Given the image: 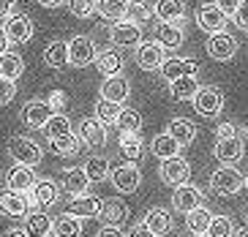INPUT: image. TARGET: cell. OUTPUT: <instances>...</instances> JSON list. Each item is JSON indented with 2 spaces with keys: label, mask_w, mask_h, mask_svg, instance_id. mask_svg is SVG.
I'll return each instance as SVG.
<instances>
[{
  "label": "cell",
  "mask_w": 248,
  "mask_h": 237,
  "mask_svg": "<svg viewBox=\"0 0 248 237\" xmlns=\"http://www.w3.org/2000/svg\"><path fill=\"white\" fill-rule=\"evenodd\" d=\"M79 150H82V142H79V137H77V134L52 139V153H58V156H63V158H74Z\"/></svg>",
  "instance_id": "41"
},
{
  "label": "cell",
  "mask_w": 248,
  "mask_h": 237,
  "mask_svg": "<svg viewBox=\"0 0 248 237\" xmlns=\"http://www.w3.org/2000/svg\"><path fill=\"white\" fill-rule=\"evenodd\" d=\"M153 14L158 16V22L183 25V22H186V3H183V0H155Z\"/></svg>",
  "instance_id": "22"
},
{
  "label": "cell",
  "mask_w": 248,
  "mask_h": 237,
  "mask_svg": "<svg viewBox=\"0 0 248 237\" xmlns=\"http://www.w3.org/2000/svg\"><path fill=\"white\" fill-rule=\"evenodd\" d=\"M14 98H16V82H11V79H6V77H0V107L11 104Z\"/></svg>",
  "instance_id": "46"
},
{
  "label": "cell",
  "mask_w": 248,
  "mask_h": 237,
  "mask_svg": "<svg viewBox=\"0 0 248 237\" xmlns=\"http://www.w3.org/2000/svg\"><path fill=\"white\" fill-rule=\"evenodd\" d=\"M52 235L55 237H82V218L74 216L71 210L68 213H60L52 221Z\"/></svg>",
  "instance_id": "25"
},
{
  "label": "cell",
  "mask_w": 248,
  "mask_h": 237,
  "mask_svg": "<svg viewBox=\"0 0 248 237\" xmlns=\"http://www.w3.org/2000/svg\"><path fill=\"white\" fill-rule=\"evenodd\" d=\"M109 180H112V186H115L117 194H134V191L142 186V172H139L137 164L128 161V164L115 166L112 174H109Z\"/></svg>",
  "instance_id": "10"
},
{
  "label": "cell",
  "mask_w": 248,
  "mask_h": 237,
  "mask_svg": "<svg viewBox=\"0 0 248 237\" xmlns=\"http://www.w3.org/2000/svg\"><path fill=\"white\" fill-rule=\"evenodd\" d=\"M52 221L55 218H49L46 213H28L22 221V229L28 232V237H49L52 235Z\"/></svg>",
  "instance_id": "27"
},
{
  "label": "cell",
  "mask_w": 248,
  "mask_h": 237,
  "mask_svg": "<svg viewBox=\"0 0 248 237\" xmlns=\"http://www.w3.org/2000/svg\"><path fill=\"white\" fill-rule=\"evenodd\" d=\"M104 207V199L101 196H93V194H85V196H77L71 199V213L79 218H98Z\"/></svg>",
  "instance_id": "30"
},
{
  "label": "cell",
  "mask_w": 248,
  "mask_h": 237,
  "mask_svg": "<svg viewBox=\"0 0 248 237\" xmlns=\"http://www.w3.org/2000/svg\"><path fill=\"white\" fill-rule=\"evenodd\" d=\"M145 223H147V229H153L155 235H169V232L175 229V221H172V216H169L164 207H153V210H147V216H145Z\"/></svg>",
  "instance_id": "33"
},
{
  "label": "cell",
  "mask_w": 248,
  "mask_h": 237,
  "mask_svg": "<svg viewBox=\"0 0 248 237\" xmlns=\"http://www.w3.org/2000/svg\"><path fill=\"white\" fill-rule=\"evenodd\" d=\"M14 6H16V0H0V19H8Z\"/></svg>",
  "instance_id": "53"
},
{
  "label": "cell",
  "mask_w": 248,
  "mask_h": 237,
  "mask_svg": "<svg viewBox=\"0 0 248 237\" xmlns=\"http://www.w3.org/2000/svg\"><path fill=\"white\" fill-rule=\"evenodd\" d=\"M167 134L172 139H177L180 144H191L197 139V126L188 120V117H172L167 123Z\"/></svg>",
  "instance_id": "29"
},
{
  "label": "cell",
  "mask_w": 248,
  "mask_h": 237,
  "mask_svg": "<svg viewBox=\"0 0 248 237\" xmlns=\"http://www.w3.org/2000/svg\"><path fill=\"white\" fill-rule=\"evenodd\" d=\"M36 3H41L44 8H60L66 0H36Z\"/></svg>",
  "instance_id": "55"
},
{
  "label": "cell",
  "mask_w": 248,
  "mask_h": 237,
  "mask_svg": "<svg viewBox=\"0 0 248 237\" xmlns=\"http://www.w3.org/2000/svg\"><path fill=\"white\" fill-rule=\"evenodd\" d=\"M82 169H85V174H88L90 183H104V180L112 174L109 161H107V158H101V156H90L88 161L82 164Z\"/></svg>",
  "instance_id": "37"
},
{
  "label": "cell",
  "mask_w": 248,
  "mask_h": 237,
  "mask_svg": "<svg viewBox=\"0 0 248 237\" xmlns=\"http://www.w3.org/2000/svg\"><path fill=\"white\" fill-rule=\"evenodd\" d=\"M68 8H71L74 16L90 19L93 14H98V0H68Z\"/></svg>",
  "instance_id": "45"
},
{
  "label": "cell",
  "mask_w": 248,
  "mask_h": 237,
  "mask_svg": "<svg viewBox=\"0 0 248 237\" xmlns=\"http://www.w3.org/2000/svg\"><path fill=\"white\" fill-rule=\"evenodd\" d=\"M44 63L49 68H63L68 65V41H52L44 49Z\"/></svg>",
  "instance_id": "38"
},
{
  "label": "cell",
  "mask_w": 248,
  "mask_h": 237,
  "mask_svg": "<svg viewBox=\"0 0 248 237\" xmlns=\"http://www.w3.org/2000/svg\"><path fill=\"white\" fill-rule=\"evenodd\" d=\"M216 3H218V8L224 11L226 16H232L234 11L240 8V3H243V0H216Z\"/></svg>",
  "instance_id": "51"
},
{
  "label": "cell",
  "mask_w": 248,
  "mask_h": 237,
  "mask_svg": "<svg viewBox=\"0 0 248 237\" xmlns=\"http://www.w3.org/2000/svg\"><path fill=\"white\" fill-rule=\"evenodd\" d=\"M134 60L142 71H161V65L167 60V49L158 41H142L134 49Z\"/></svg>",
  "instance_id": "7"
},
{
  "label": "cell",
  "mask_w": 248,
  "mask_h": 237,
  "mask_svg": "<svg viewBox=\"0 0 248 237\" xmlns=\"http://www.w3.org/2000/svg\"><path fill=\"white\" fill-rule=\"evenodd\" d=\"M213 221V213L207 207H194L191 213H186V226L191 229V235H207Z\"/></svg>",
  "instance_id": "36"
},
{
  "label": "cell",
  "mask_w": 248,
  "mask_h": 237,
  "mask_svg": "<svg viewBox=\"0 0 248 237\" xmlns=\"http://www.w3.org/2000/svg\"><path fill=\"white\" fill-rule=\"evenodd\" d=\"M120 153L125 156V161H139L145 153V142L139 134H120Z\"/></svg>",
  "instance_id": "40"
},
{
  "label": "cell",
  "mask_w": 248,
  "mask_h": 237,
  "mask_svg": "<svg viewBox=\"0 0 248 237\" xmlns=\"http://www.w3.org/2000/svg\"><path fill=\"white\" fill-rule=\"evenodd\" d=\"M234 237H248V223L243 226V229H237V232H234Z\"/></svg>",
  "instance_id": "57"
},
{
  "label": "cell",
  "mask_w": 248,
  "mask_h": 237,
  "mask_svg": "<svg viewBox=\"0 0 248 237\" xmlns=\"http://www.w3.org/2000/svg\"><path fill=\"white\" fill-rule=\"evenodd\" d=\"M204 202V194L199 191L194 183H183V186L175 188V194H172V207L177 210V213H191L194 207H202Z\"/></svg>",
  "instance_id": "14"
},
{
  "label": "cell",
  "mask_w": 248,
  "mask_h": 237,
  "mask_svg": "<svg viewBox=\"0 0 248 237\" xmlns=\"http://www.w3.org/2000/svg\"><path fill=\"white\" fill-rule=\"evenodd\" d=\"M60 186H63V191H66L71 199H77V196L88 194L90 180H88V174H85L82 166H68V169L60 172Z\"/></svg>",
  "instance_id": "15"
},
{
  "label": "cell",
  "mask_w": 248,
  "mask_h": 237,
  "mask_svg": "<svg viewBox=\"0 0 248 237\" xmlns=\"http://www.w3.org/2000/svg\"><path fill=\"white\" fill-rule=\"evenodd\" d=\"M128 216H131V210L123 199H104L98 221H101V226H123L128 221Z\"/></svg>",
  "instance_id": "19"
},
{
  "label": "cell",
  "mask_w": 248,
  "mask_h": 237,
  "mask_svg": "<svg viewBox=\"0 0 248 237\" xmlns=\"http://www.w3.org/2000/svg\"><path fill=\"white\" fill-rule=\"evenodd\" d=\"M232 19H234V25H237L240 30H248V0L240 3V8L232 14Z\"/></svg>",
  "instance_id": "49"
},
{
  "label": "cell",
  "mask_w": 248,
  "mask_h": 237,
  "mask_svg": "<svg viewBox=\"0 0 248 237\" xmlns=\"http://www.w3.org/2000/svg\"><path fill=\"white\" fill-rule=\"evenodd\" d=\"M243 134H246V139H248V126H246V131H243Z\"/></svg>",
  "instance_id": "58"
},
{
  "label": "cell",
  "mask_w": 248,
  "mask_h": 237,
  "mask_svg": "<svg viewBox=\"0 0 248 237\" xmlns=\"http://www.w3.org/2000/svg\"><path fill=\"white\" fill-rule=\"evenodd\" d=\"M155 41H158L164 49H180L183 41H186L183 25H175V22H158V28H155Z\"/></svg>",
  "instance_id": "23"
},
{
  "label": "cell",
  "mask_w": 248,
  "mask_h": 237,
  "mask_svg": "<svg viewBox=\"0 0 248 237\" xmlns=\"http://www.w3.org/2000/svg\"><path fill=\"white\" fill-rule=\"evenodd\" d=\"M226 22H229V16L218 8V3H202V6L197 8V25L204 33H210V36L226 30Z\"/></svg>",
  "instance_id": "12"
},
{
  "label": "cell",
  "mask_w": 248,
  "mask_h": 237,
  "mask_svg": "<svg viewBox=\"0 0 248 237\" xmlns=\"http://www.w3.org/2000/svg\"><path fill=\"white\" fill-rule=\"evenodd\" d=\"M153 14V6L147 3V0H131V6H128V11H125V19L134 22V25H145Z\"/></svg>",
  "instance_id": "43"
},
{
  "label": "cell",
  "mask_w": 248,
  "mask_h": 237,
  "mask_svg": "<svg viewBox=\"0 0 248 237\" xmlns=\"http://www.w3.org/2000/svg\"><path fill=\"white\" fill-rule=\"evenodd\" d=\"M131 6V0H98V16L107 22L125 19V11Z\"/></svg>",
  "instance_id": "35"
},
{
  "label": "cell",
  "mask_w": 248,
  "mask_h": 237,
  "mask_svg": "<svg viewBox=\"0 0 248 237\" xmlns=\"http://www.w3.org/2000/svg\"><path fill=\"white\" fill-rule=\"evenodd\" d=\"M3 30H6L8 41L14 44V47H19V44H28L30 38H33V19L25 14H11L8 19H3Z\"/></svg>",
  "instance_id": "13"
},
{
  "label": "cell",
  "mask_w": 248,
  "mask_h": 237,
  "mask_svg": "<svg viewBox=\"0 0 248 237\" xmlns=\"http://www.w3.org/2000/svg\"><path fill=\"white\" fill-rule=\"evenodd\" d=\"M197 71H199V65H197V60H191V58H167L164 65H161V77L167 82L180 79V77H197Z\"/></svg>",
  "instance_id": "20"
},
{
  "label": "cell",
  "mask_w": 248,
  "mask_h": 237,
  "mask_svg": "<svg viewBox=\"0 0 248 237\" xmlns=\"http://www.w3.org/2000/svg\"><path fill=\"white\" fill-rule=\"evenodd\" d=\"M199 87L202 85L197 82V77H180V79H172L169 82V95L175 101H191L197 95Z\"/></svg>",
  "instance_id": "32"
},
{
  "label": "cell",
  "mask_w": 248,
  "mask_h": 237,
  "mask_svg": "<svg viewBox=\"0 0 248 237\" xmlns=\"http://www.w3.org/2000/svg\"><path fill=\"white\" fill-rule=\"evenodd\" d=\"M128 237H158V235H155L153 229H147V223H145V221H139L137 226L128 232Z\"/></svg>",
  "instance_id": "50"
},
{
  "label": "cell",
  "mask_w": 248,
  "mask_h": 237,
  "mask_svg": "<svg viewBox=\"0 0 248 237\" xmlns=\"http://www.w3.org/2000/svg\"><path fill=\"white\" fill-rule=\"evenodd\" d=\"M180 150H183V144L177 142V139L169 137L167 131H164V134H158V137L150 139V153H153L155 158H161V161H167V158L180 156Z\"/></svg>",
  "instance_id": "28"
},
{
  "label": "cell",
  "mask_w": 248,
  "mask_h": 237,
  "mask_svg": "<svg viewBox=\"0 0 248 237\" xmlns=\"http://www.w3.org/2000/svg\"><path fill=\"white\" fill-rule=\"evenodd\" d=\"M28 196H30V205H33V207H49V205H55L58 196H60L58 183L49 180V177H38L36 183H33V188L28 191Z\"/></svg>",
  "instance_id": "17"
},
{
  "label": "cell",
  "mask_w": 248,
  "mask_h": 237,
  "mask_svg": "<svg viewBox=\"0 0 248 237\" xmlns=\"http://www.w3.org/2000/svg\"><path fill=\"white\" fill-rule=\"evenodd\" d=\"M36 183V174H33V166H22V164H14L11 169L6 172V186L11 191H22L28 194L30 188Z\"/></svg>",
  "instance_id": "24"
},
{
  "label": "cell",
  "mask_w": 248,
  "mask_h": 237,
  "mask_svg": "<svg viewBox=\"0 0 248 237\" xmlns=\"http://www.w3.org/2000/svg\"><path fill=\"white\" fill-rule=\"evenodd\" d=\"M3 237H28V232H25L22 226H19V229H6V232H3Z\"/></svg>",
  "instance_id": "56"
},
{
  "label": "cell",
  "mask_w": 248,
  "mask_h": 237,
  "mask_svg": "<svg viewBox=\"0 0 248 237\" xmlns=\"http://www.w3.org/2000/svg\"><path fill=\"white\" fill-rule=\"evenodd\" d=\"M74 134L79 137V142L85 144V147H98V144L107 142V126H104L98 117H82V120H77V126H74Z\"/></svg>",
  "instance_id": "8"
},
{
  "label": "cell",
  "mask_w": 248,
  "mask_h": 237,
  "mask_svg": "<svg viewBox=\"0 0 248 237\" xmlns=\"http://www.w3.org/2000/svg\"><path fill=\"white\" fill-rule=\"evenodd\" d=\"M46 101H49L52 112H63V109H66V104H68V95L63 93V90H52Z\"/></svg>",
  "instance_id": "47"
},
{
  "label": "cell",
  "mask_w": 248,
  "mask_h": 237,
  "mask_svg": "<svg viewBox=\"0 0 248 237\" xmlns=\"http://www.w3.org/2000/svg\"><path fill=\"white\" fill-rule=\"evenodd\" d=\"M194 237H207V235H194Z\"/></svg>",
  "instance_id": "60"
},
{
  "label": "cell",
  "mask_w": 248,
  "mask_h": 237,
  "mask_svg": "<svg viewBox=\"0 0 248 237\" xmlns=\"http://www.w3.org/2000/svg\"><path fill=\"white\" fill-rule=\"evenodd\" d=\"M120 112H123V104H117V101H109V98L95 101V117H98L104 126H117Z\"/></svg>",
  "instance_id": "39"
},
{
  "label": "cell",
  "mask_w": 248,
  "mask_h": 237,
  "mask_svg": "<svg viewBox=\"0 0 248 237\" xmlns=\"http://www.w3.org/2000/svg\"><path fill=\"white\" fill-rule=\"evenodd\" d=\"M207 237H234V226L229 216H213L210 229H207Z\"/></svg>",
  "instance_id": "44"
},
{
  "label": "cell",
  "mask_w": 248,
  "mask_h": 237,
  "mask_svg": "<svg viewBox=\"0 0 248 237\" xmlns=\"http://www.w3.org/2000/svg\"><path fill=\"white\" fill-rule=\"evenodd\" d=\"M49 237H55V235H49Z\"/></svg>",
  "instance_id": "61"
},
{
  "label": "cell",
  "mask_w": 248,
  "mask_h": 237,
  "mask_svg": "<svg viewBox=\"0 0 248 237\" xmlns=\"http://www.w3.org/2000/svg\"><path fill=\"white\" fill-rule=\"evenodd\" d=\"M158 177H161V183L177 188V186H183V183H188L191 166H188V161H186L183 156L167 158V161H161L158 164Z\"/></svg>",
  "instance_id": "9"
},
{
  "label": "cell",
  "mask_w": 248,
  "mask_h": 237,
  "mask_svg": "<svg viewBox=\"0 0 248 237\" xmlns=\"http://www.w3.org/2000/svg\"><path fill=\"white\" fill-rule=\"evenodd\" d=\"M194 109H197L202 117H218L221 112H224V93H221V87L216 85H204L197 90V95H194Z\"/></svg>",
  "instance_id": "3"
},
{
  "label": "cell",
  "mask_w": 248,
  "mask_h": 237,
  "mask_svg": "<svg viewBox=\"0 0 248 237\" xmlns=\"http://www.w3.org/2000/svg\"><path fill=\"white\" fill-rule=\"evenodd\" d=\"M229 137H240V131H237V126L234 123H218L216 126V139H229Z\"/></svg>",
  "instance_id": "48"
},
{
  "label": "cell",
  "mask_w": 248,
  "mask_h": 237,
  "mask_svg": "<svg viewBox=\"0 0 248 237\" xmlns=\"http://www.w3.org/2000/svg\"><path fill=\"white\" fill-rule=\"evenodd\" d=\"M243 186H246V174H240L237 166H226L224 164L210 174V188L218 196H237Z\"/></svg>",
  "instance_id": "1"
},
{
  "label": "cell",
  "mask_w": 248,
  "mask_h": 237,
  "mask_svg": "<svg viewBox=\"0 0 248 237\" xmlns=\"http://www.w3.org/2000/svg\"><path fill=\"white\" fill-rule=\"evenodd\" d=\"M52 115H55V112H52L49 101H41V98H33L22 107V123L30 126V128H44Z\"/></svg>",
  "instance_id": "18"
},
{
  "label": "cell",
  "mask_w": 248,
  "mask_h": 237,
  "mask_svg": "<svg viewBox=\"0 0 248 237\" xmlns=\"http://www.w3.org/2000/svg\"><path fill=\"white\" fill-rule=\"evenodd\" d=\"M246 216H248V213H246Z\"/></svg>",
  "instance_id": "62"
},
{
  "label": "cell",
  "mask_w": 248,
  "mask_h": 237,
  "mask_svg": "<svg viewBox=\"0 0 248 237\" xmlns=\"http://www.w3.org/2000/svg\"><path fill=\"white\" fill-rule=\"evenodd\" d=\"M8 49H11V41H8L6 30H3V25H0V55H3V52H8Z\"/></svg>",
  "instance_id": "54"
},
{
  "label": "cell",
  "mask_w": 248,
  "mask_h": 237,
  "mask_svg": "<svg viewBox=\"0 0 248 237\" xmlns=\"http://www.w3.org/2000/svg\"><path fill=\"white\" fill-rule=\"evenodd\" d=\"M243 153H246V147H243L240 137L216 139V144H213V156H216V161H218V164H226V166H234L243 158Z\"/></svg>",
  "instance_id": "16"
},
{
  "label": "cell",
  "mask_w": 248,
  "mask_h": 237,
  "mask_svg": "<svg viewBox=\"0 0 248 237\" xmlns=\"http://www.w3.org/2000/svg\"><path fill=\"white\" fill-rule=\"evenodd\" d=\"M41 131H44L46 139L52 142V139H60V137H68V134H74V123L68 120L63 112H55V115L46 120V126H44Z\"/></svg>",
  "instance_id": "34"
},
{
  "label": "cell",
  "mask_w": 248,
  "mask_h": 237,
  "mask_svg": "<svg viewBox=\"0 0 248 237\" xmlns=\"http://www.w3.org/2000/svg\"><path fill=\"white\" fill-rule=\"evenodd\" d=\"M246 188H248V174H246Z\"/></svg>",
  "instance_id": "59"
},
{
  "label": "cell",
  "mask_w": 248,
  "mask_h": 237,
  "mask_svg": "<svg viewBox=\"0 0 248 237\" xmlns=\"http://www.w3.org/2000/svg\"><path fill=\"white\" fill-rule=\"evenodd\" d=\"M109 41H112L115 49H128V47L137 49L139 44H142V25H134V22H128V19L112 22Z\"/></svg>",
  "instance_id": "6"
},
{
  "label": "cell",
  "mask_w": 248,
  "mask_h": 237,
  "mask_svg": "<svg viewBox=\"0 0 248 237\" xmlns=\"http://www.w3.org/2000/svg\"><path fill=\"white\" fill-rule=\"evenodd\" d=\"M8 156H11L14 164L36 166V164H41V158H44V147L30 137H11L8 139Z\"/></svg>",
  "instance_id": "2"
},
{
  "label": "cell",
  "mask_w": 248,
  "mask_h": 237,
  "mask_svg": "<svg viewBox=\"0 0 248 237\" xmlns=\"http://www.w3.org/2000/svg\"><path fill=\"white\" fill-rule=\"evenodd\" d=\"M128 95H131V82H128L123 74H120V77H107V82L101 85V98H109V101L123 104Z\"/></svg>",
  "instance_id": "26"
},
{
  "label": "cell",
  "mask_w": 248,
  "mask_h": 237,
  "mask_svg": "<svg viewBox=\"0 0 248 237\" xmlns=\"http://www.w3.org/2000/svg\"><path fill=\"white\" fill-rule=\"evenodd\" d=\"M117 128H120V134H139L142 131V115L137 109L123 107V112L117 117Z\"/></svg>",
  "instance_id": "42"
},
{
  "label": "cell",
  "mask_w": 248,
  "mask_h": 237,
  "mask_svg": "<svg viewBox=\"0 0 248 237\" xmlns=\"http://www.w3.org/2000/svg\"><path fill=\"white\" fill-rule=\"evenodd\" d=\"M30 196L22 194V191H11V188H6V191H0V216L6 218H25L30 213Z\"/></svg>",
  "instance_id": "11"
},
{
  "label": "cell",
  "mask_w": 248,
  "mask_h": 237,
  "mask_svg": "<svg viewBox=\"0 0 248 237\" xmlns=\"http://www.w3.org/2000/svg\"><path fill=\"white\" fill-rule=\"evenodd\" d=\"M123 55L112 47V49H98V58H95V68L101 77H120L123 74Z\"/></svg>",
  "instance_id": "21"
},
{
  "label": "cell",
  "mask_w": 248,
  "mask_h": 237,
  "mask_svg": "<svg viewBox=\"0 0 248 237\" xmlns=\"http://www.w3.org/2000/svg\"><path fill=\"white\" fill-rule=\"evenodd\" d=\"M98 58V47L90 36H74L68 41V65L74 68H88Z\"/></svg>",
  "instance_id": "4"
},
{
  "label": "cell",
  "mask_w": 248,
  "mask_h": 237,
  "mask_svg": "<svg viewBox=\"0 0 248 237\" xmlns=\"http://www.w3.org/2000/svg\"><path fill=\"white\" fill-rule=\"evenodd\" d=\"M95 237H125V232L120 226H101L95 232Z\"/></svg>",
  "instance_id": "52"
},
{
  "label": "cell",
  "mask_w": 248,
  "mask_h": 237,
  "mask_svg": "<svg viewBox=\"0 0 248 237\" xmlns=\"http://www.w3.org/2000/svg\"><path fill=\"white\" fill-rule=\"evenodd\" d=\"M22 71H25V60L16 49H8V52L0 55V77L16 82V79L22 77Z\"/></svg>",
  "instance_id": "31"
},
{
  "label": "cell",
  "mask_w": 248,
  "mask_h": 237,
  "mask_svg": "<svg viewBox=\"0 0 248 237\" xmlns=\"http://www.w3.org/2000/svg\"><path fill=\"white\" fill-rule=\"evenodd\" d=\"M204 49H207V55H210L213 60L229 63V60H234V55H237V49H240V44H237V38H234L232 33L221 30V33H213V36L207 38Z\"/></svg>",
  "instance_id": "5"
}]
</instances>
